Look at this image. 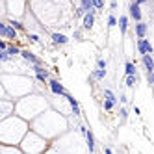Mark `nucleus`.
I'll return each instance as SVG.
<instances>
[{
  "mask_svg": "<svg viewBox=\"0 0 154 154\" xmlns=\"http://www.w3.org/2000/svg\"><path fill=\"white\" fill-rule=\"evenodd\" d=\"M0 35L2 39H9V41H15L17 39V30L11 24H6V23H0Z\"/></svg>",
  "mask_w": 154,
  "mask_h": 154,
  "instance_id": "1",
  "label": "nucleus"
},
{
  "mask_svg": "<svg viewBox=\"0 0 154 154\" xmlns=\"http://www.w3.org/2000/svg\"><path fill=\"white\" fill-rule=\"evenodd\" d=\"M32 69H34V72H35V78H37L41 84H48V82L52 80V78H50V72H48L45 67H43V65H34Z\"/></svg>",
  "mask_w": 154,
  "mask_h": 154,
  "instance_id": "2",
  "label": "nucleus"
},
{
  "mask_svg": "<svg viewBox=\"0 0 154 154\" xmlns=\"http://www.w3.org/2000/svg\"><path fill=\"white\" fill-rule=\"evenodd\" d=\"M48 87H50V91H52L54 95H61V97H67V95H69V91L63 87V84H61L60 80H56V78H52V80L48 82Z\"/></svg>",
  "mask_w": 154,
  "mask_h": 154,
  "instance_id": "3",
  "label": "nucleus"
},
{
  "mask_svg": "<svg viewBox=\"0 0 154 154\" xmlns=\"http://www.w3.org/2000/svg\"><path fill=\"white\" fill-rule=\"evenodd\" d=\"M20 58H23L24 61H28L32 67H34V65H43V61H41V58H37L34 52H30V50H23L20 52Z\"/></svg>",
  "mask_w": 154,
  "mask_h": 154,
  "instance_id": "4",
  "label": "nucleus"
},
{
  "mask_svg": "<svg viewBox=\"0 0 154 154\" xmlns=\"http://www.w3.org/2000/svg\"><path fill=\"white\" fill-rule=\"evenodd\" d=\"M137 52L141 56H147V54H152V45L149 39H137Z\"/></svg>",
  "mask_w": 154,
  "mask_h": 154,
  "instance_id": "5",
  "label": "nucleus"
},
{
  "mask_svg": "<svg viewBox=\"0 0 154 154\" xmlns=\"http://www.w3.org/2000/svg\"><path fill=\"white\" fill-rule=\"evenodd\" d=\"M128 15L136 20V23H141V6L136 4V2H130L128 6Z\"/></svg>",
  "mask_w": 154,
  "mask_h": 154,
  "instance_id": "6",
  "label": "nucleus"
},
{
  "mask_svg": "<svg viewBox=\"0 0 154 154\" xmlns=\"http://www.w3.org/2000/svg\"><path fill=\"white\" fill-rule=\"evenodd\" d=\"M134 32H136V35H137V39H145V35H147V32H149V26H147V23H137L136 26H134Z\"/></svg>",
  "mask_w": 154,
  "mask_h": 154,
  "instance_id": "7",
  "label": "nucleus"
},
{
  "mask_svg": "<svg viewBox=\"0 0 154 154\" xmlns=\"http://www.w3.org/2000/svg\"><path fill=\"white\" fill-rule=\"evenodd\" d=\"M141 63H143V67H145V72H152L154 71V58H152V54L141 56Z\"/></svg>",
  "mask_w": 154,
  "mask_h": 154,
  "instance_id": "8",
  "label": "nucleus"
},
{
  "mask_svg": "<svg viewBox=\"0 0 154 154\" xmlns=\"http://www.w3.org/2000/svg\"><path fill=\"white\" fill-rule=\"evenodd\" d=\"M95 11H97V9H95ZM95 11L87 13V15L84 17V23H82V30H91V28H93V24H95Z\"/></svg>",
  "mask_w": 154,
  "mask_h": 154,
  "instance_id": "9",
  "label": "nucleus"
},
{
  "mask_svg": "<svg viewBox=\"0 0 154 154\" xmlns=\"http://www.w3.org/2000/svg\"><path fill=\"white\" fill-rule=\"evenodd\" d=\"M65 98H67V102H69V106H71V109H72V113H74V115H80L82 112H80V104H78V100H76V98H74L71 93L65 97Z\"/></svg>",
  "mask_w": 154,
  "mask_h": 154,
  "instance_id": "10",
  "label": "nucleus"
},
{
  "mask_svg": "<svg viewBox=\"0 0 154 154\" xmlns=\"http://www.w3.org/2000/svg\"><path fill=\"white\" fill-rule=\"evenodd\" d=\"M50 37L54 41V45H67V43H69V37L63 35V34H52Z\"/></svg>",
  "mask_w": 154,
  "mask_h": 154,
  "instance_id": "11",
  "label": "nucleus"
},
{
  "mask_svg": "<svg viewBox=\"0 0 154 154\" xmlns=\"http://www.w3.org/2000/svg\"><path fill=\"white\" fill-rule=\"evenodd\" d=\"M85 145H87V149H89V152L95 150V136H93L91 130H87V134H85Z\"/></svg>",
  "mask_w": 154,
  "mask_h": 154,
  "instance_id": "12",
  "label": "nucleus"
},
{
  "mask_svg": "<svg viewBox=\"0 0 154 154\" xmlns=\"http://www.w3.org/2000/svg\"><path fill=\"white\" fill-rule=\"evenodd\" d=\"M119 30H121V34L126 35V30H128V17L126 15H121L119 17Z\"/></svg>",
  "mask_w": 154,
  "mask_h": 154,
  "instance_id": "13",
  "label": "nucleus"
},
{
  "mask_svg": "<svg viewBox=\"0 0 154 154\" xmlns=\"http://www.w3.org/2000/svg\"><path fill=\"white\" fill-rule=\"evenodd\" d=\"M106 74H108V71H104V69H95L91 72V80H104Z\"/></svg>",
  "mask_w": 154,
  "mask_h": 154,
  "instance_id": "14",
  "label": "nucleus"
},
{
  "mask_svg": "<svg viewBox=\"0 0 154 154\" xmlns=\"http://www.w3.org/2000/svg\"><path fill=\"white\" fill-rule=\"evenodd\" d=\"M80 8L84 9L85 13H91V11H95V6H93V0H82L80 2Z\"/></svg>",
  "mask_w": 154,
  "mask_h": 154,
  "instance_id": "15",
  "label": "nucleus"
},
{
  "mask_svg": "<svg viewBox=\"0 0 154 154\" xmlns=\"http://www.w3.org/2000/svg\"><path fill=\"white\" fill-rule=\"evenodd\" d=\"M125 71H126V76H136L137 74V69H136V65L132 63V61L125 63Z\"/></svg>",
  "mask_w": 154,
  "mask_h": 154,
  "instance_id": "16",
  "label": "nucleus"
},
{
  "mask_svg": "<svg viewBox=\"0 0 154 154\" xmlns=\"http://www.w3.org/2000/svg\"><path fill=\"white\" fill-rule=\"evenodd\" d=\"M6 52H8L9 58H15V56H20V52H23V50H20L19 47H15V45H9V48Z\"/></svg>",
  "mask_w": 154,
  "mask_h": 154,
  "instance_id": "17",
  "label": "nucleus"
},
{
  "mask_svg": "<svg viewBox=\"0 0 154 154\" xmlns=\"http://www.w3.org/2000/svg\"><path fill=\"white\" fill-rule=\"evenodd\" d=\"M8 24H11L17 32H20V30H24V24L23 23H20V20H15V19H11V20H9V23Z\"/></svg>",
  "mask_w": 154,
  "mask_h": 154,
  "instance_id": "18",
  "label": "nucleus"
},
{
  "mask_svg": "<svg viewBox=\"0 0 154 154\" xmlns=\"http://www.w3.org/2000/svg\"><path fill=\"white\" fill-rule=\"evenodd\" d=\"M117 24H119V19H117L113 13H112V15H108V26H109V28H113V26H117Z\"/></svg>",
  "mask_w": 154,
  "mask_h": 154,
  "instance_id": "19",
  "label": "nucleus"
},
{
  "mask_svg": "<svg viewBox=\"0 0 154 154\" xmlns=\"http://www.w3.org/2000/svg\"><path fill=\"white\" fill-rule=\"evenodd\" d=\"M104 98H108V100H113V102L119 100V98H115V95H113L112 89H104Z\"/></svg>",
  "mask_w": 154,
  "mask_h": 154,
  "instance_id": "20",
  "label": "nucleus"
},
{
  "mask_svg": "<svg viewBox=\"0 0 154 154\" xmlns=\"http://www.w3.org/2000/svg\"><path fill=\"white\" fill-rule=\"evenodd\" d=\"M115 104H117V102H113V100H108V98H104V109H106V112H112V109L115 108Z\"/></svg>",
  "mask_w": 154,
  "mask_h": 154,
  "instance_id": "21",
  "label": "nucleus"
},
{
  "mask_svg": "<svg viewBox=\"0 0 154 154\" xmlns=\"http://www.w3.org/2000/svg\"><path fill=\"white\" fill-rule=\"evenodd\" d=\"M125 84H126V87H130V89H132V87L136 85V76H126V78H125Z\"/></svg>",
  "mask_w": 154,
  "mask_h": 154,
  "instance_id": "22",
  "label": "nucleus"
},
{
  "mask_svg": "<svg viewBox=\"0 0 154 154\" xmlns=\"http://www.w3.org/2000/svg\"><path fill=\"white\" fill-rule=\"evenodd\" d=\"M106 65H108V63H106L104 58H98V60H97V69H104V71H106Z\"/></svg>",
  "mask_w": 154,
  "mask_h": 154,
  "instance_id": "23",
  "label": "nucleus"
},
{
  "mask_svg": "<svg viewBox=\"0 0 154 154\" xmlns=\"http://www.w3.org/2000/svg\"><path fill=\"white\" fill-rule=\"evenodd\" d=\"M145 76H147V82L154 87V71H152V72H145Z\"/></svg>",
  "mask_w": 154,
  "mask_h": 154,
  "instance_id": "24",
  "label": "nucleus"
},
{
  "mask_svg": "<svg viewBox=\"0 0 154 154\" xmlns=\"http://www.w3.org/2000/svg\"><path fill=\"white\" fill-rule=\"evenodd\" d=\"M119 113H121V121H126V119H128V112H126V108H121V109H119Z\"/></svg>",
  "mask_w": 154,
  "mask_h": 154,
  "instance_id": "25",
  "label": "nucleus"
},
{
  "mask_svg": "<svg viewBox=\"0 0 154 154\" xmlns=\"http://www.w3.org/2000/svg\"><path fill=\"white\" fill-rule=\"evenodd\" d=\"M28 39H30L32 43H41V39H39L37 34H28Z\"/></svg>",
  "mask_w": 154,
  "mask_h": 154,
  "instance_id": "26",
  "label": "nucleus"
},
{
  "mask_svg": "<svg viewBox=\"0 0 154 154\" xmlns=\"http://www.w3.org/2000/svg\"><path fill=\"white\" fill-rule=\"evenodd\" d=\"M93 6H95V9L104 8V0H93Z\"/></svg>",
  "mask_w": 154,
  "mask_h": 154,
  "instance_id": "27",
  "label": "nucleus"
},
{
  "mask_svg": "<svg viewBox=\"0 0 154 154\" xmlns=\"http://www.w3.org/2000/svg\"><path fill=\"white\" fill-rule=\"evenodd\" d=\"M8 48H9L8 43H6V41H0V52H6Z\"/></svg>",
  "mask_w": 154,
  "mask_h": 154,
  "instance_id": "28",
  "label": "nucleus"
},
{
  "mask_svg": "<svg viewBox=\"0 0 154 154\" xmlns=\"http://www.w3.org/2000/svg\"><path fill=\"white\" fill-rule=\"evenodd\" d=\"M82 32H84V30H76V32H74V39H76V41H82Z\"/></svg>",
  "mask_w": 154,
  "mask_h": 154,
  "instance_id": "29",
  "label": "nucleus"
},
{
  "mask_svg": "<svg viewBox=\"0 0 154 154\" xmlns=\"http://www.w3.org/2000/svg\"><path fill=\"white\" fill-rule=\"evenodd\" d=\"M8 60H9V56H8V52H0V61H4V63H6Z\"/></svg>",
  "mask_w": 154,
  "mask_h": 154,
  "instance_id": "30",
  "label": "nucleus"
},
{
  "mask_svg": "<svg viewBox=\"0 0 154 154\" xmlns=\"http://www.w3.org/2000/svg\"><path fill=\"white\" fill-rule=\"evenodd\" d=\"M109 8H112V9H117V0H112V2H109Z\"/></svg>",
  "mask_w": 154,
  "mask_h": 154,
  "instance_id": "31",
  "label": "nucleus"
},
{
  "mask_svg": "<svg viewBox=\"0 0 154 154\" xmlns=\"http://www.w3.org/2000/svg\"><path fill=\"white\" fill-rule=\"evenodd\" d=\"M134 113H136V115H139V113H141V109H139V106H134Z\"/></svg>",
  "mask_w": 154,
  "mask_h": 154,
  "instance_id": "32",
  "label": "nucleus"
},
{
  "mask_svg": "<svg viewBox=\"0 0 154 154\" xmlns=\"http://www.w3.org/2000/svg\"><path fill=\"white\" fill-rule=\"evenodd\" d=\"M145 2H149V0H136V4H139V6H143Z\"/></svg>",
  "mask_w": 154,
  "mask_h": 154,
  "instance_id": "33",
  "label": "nucleus"
},
{
  "mask_svg": "<svg viewBox=\"0 0 154 154\" xmlns=\"http://www.w3.org/2000/svg\"><path fill=\"white\" fill-rule=\"evenodd\" d=\"M104 154H113V152H112V149H109V147H106L104 149Z\"/></svg>",
  "mask_w": 154,
  "mask_h": 154,
  "instance_id": "34",
  "label": "nucleus"
}]
</instances>
